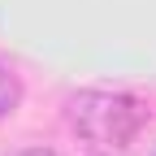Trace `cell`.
Returning <instances> with one entry per match:
<instances>
[{"instance_id":"1","label":"cell","mask_w":156,"mask_h":156,"mask_svg":"<svg viewBox=\"0 0 156 156\" xmlns=\"http://www.w3.org/2000/svg\"><path fill=\"white\" fill-rule=\"evenodd\" d=\"M65 126L83 143L126 147V143H134V134L147 126V104L139 95H130V91L87 87V91H74L65 100Z\"/></svg>"},{"instance_id":"2","label":"cell","mask_w":156,"mask_h":156,"mask_svg":"<svg viewBox=\"0 0 156 156\" xmlns=\"http://www.w3.org/2000/svg\"><path fill=\"white\" fill-rule=\"evenodd\" d=\"M17 104H22V78H17L13 65L0 61V117L17 113Z\"/></svg>"},{"instance_id":"3","label":"cell","mask_w":156,"mask_h":156,"mask_svg":"<svg viewBox=\"0 0 156 156\" xmlns=\"http://www.w3.org/2000/svg\"><path fill=\"white\" fill-rule=\"evenodd\" d=\"M13 156H61V152H52V147H22V152H13Z\"/></svg>"}]
</instances>
